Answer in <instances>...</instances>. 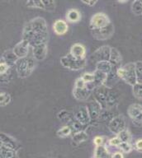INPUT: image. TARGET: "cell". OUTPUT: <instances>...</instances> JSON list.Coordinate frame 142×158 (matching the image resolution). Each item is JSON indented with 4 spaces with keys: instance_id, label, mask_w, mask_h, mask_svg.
Here are the masks:
<instances>
[{
    "instance_id": "1",
    "label": "cell",
    "mask_w": 142,
    "mask_h": 158,
    "mask_svg": "<svg viewBox=\"0 0 142 158\" xmlns=\"http://www.w3.org/2000/svg\"><path fill=\"white\" fill-rule=\"evenodd\" d=\"M48 37L47 23L43 17H35L27 22L23 27L22 40L28 42L30 46L47 43Z\"/></svg>"
},
{
    "instance_id": "2",
    "label": "cell",
    "mask_w": 142,
    "mask_h": 158,
    "mask_svg": "<svg viewBox=\"0 0 142 158\" xmlns=\"http://www.w3.org/2000/svg\"><path fill=\"white\" fill-rule=\"evenodd\" d=\"M36 66L37 60L33 57H26L18 59L16 64V72L20 78H26L32 73Z\"/></svg>"
},
{
    "instance_id": "3",
    "label": "cell",
    "mask_w": 142,
    "mask_h": 158,
    "mask_svg": "<svg viewBox=\"0 0 142 158\" xmlns=\"http://www.w3.org/2000/svg\"><path fill=\"white\" fill-rule=\"evenodd\" d=\"M117 74L118 77L122 79L125 82L131 86L136 84V64L130 62L123 66H120L117 69Z\"/></svg>"
},
{
    "instance_id": "4",
    "label": "cell",
    "mask_w": 142,
    "mask_h": 158,
    "mask_svg": "<svg viewBox=\"0 0 142 158\" xmlns=\"http://www.w3.org/2000/svg\"><path fill=\"white\" fill-rule=\"evenodd\" d=\"M86 63H87L86 59H78L72 56L70 53L60 58L61 65L65 69L73 70V71H79L84 69L86 65Z\"/></svg>"
},
{
    "instance_id": "5",
    "label": "cell",
    "mask_w": 142,
    "mask_h": 158,
    "mask_svg": "<svg viewBox=\"0 0 142 158\" xmlns=\"http://www.w3.org/2000/svg\"><path fill=\"white\" fill-rule=\"evenodd\" d=\"M111 22H111L109 17L105 12H96L90 18L89 29L90 31L101 29L102 27L108 26Z\"/></svg>"
},
{
    "instance_id": "6",
    "label": "cell",
    "mask_w": 142,
    "mask_h": 158,
    "mask_svg": "<svg viewBox=\"0 0 142 158\" xmlns=\"http://www.w3.org/2000/svg\"><path fill=\"white\" fill-rule=\"evenodd\" d=\"M108 130L115 135H118L122 131L127 128V121L124 115L118 114L114 116L107 124Z\"/></svg>"
},
{
    "instance_id": "7",
    "label": "cell",
    "mask_w": 142,
    "mask_h": 158,
    "mask_svg": "<svg viewBox=\"0 0 142 158\" xmlns=\"http://www.w3.org/2000/svg\"><path fill=\"white\" fill-rule=\"evenodd\" d=\"M127 114L136 127H142V105L134 103L127 108Z\"/></svg>"
},
{
    "instance_id": "8",
    "label": "cell",
    "mask_w": 142,
    "mask_h": 158,
    "mask_svg": "<svg viewBox=\"0 0 142 158\" xmlns=\"http://www.w3.org/2000/svg\"><path fill=\"white\" fill-rule=\"evenodd\" d=\"M115 27L112 22L108 26L101 29L91 30V34L97 40H105L112 36L114 33Z\"/></svg>"
},
{
    "instance_id": "9",
    "label": "cell",
    "mask_w": 142,
    "mask_h": 158,
    "mask_svg": "<svg viewBox=\"0 0 142 158\" xmlns=\"http://www.w3.org/2000/svg\"><path fill=\"white\" fill-rule=\"evenodd\" d=\"M111 49L112 47L109 45H102L97 49H96L90 56V59L93 61L97 62L104 61V60H109L110 54H111Z\"/></svg>"
},
{
    "instance_id": "10",
    "label": "cell",
    "mask_w": 142,
    "mask_h": 158,
    "mask_svg": "<svg viewBox=\"0 0 142 158\" xmlns=\"http://www.w3.org/2000/svg\"><path fill=\"white\" fill-rule=\"evenodd\" d=\"M75 118L84 126H87L91 121L89 111L87 106H81L75 113Z\"/></svg>"
},
{
    "instance_id": "11",
    "label": "cell",
    "mask_w": 142,
    "mask_h": 158,
    "mask_svg": "<svg viewBox=\"0 0 142 158\" xmlns=\"http://www.w3.org/2000/svg\"><path fill=\"white\" fill-rule=\"evenodd\" d=\"M28 7H37L41 9L45 10L48 12H53L55 9V1H28L26 2Z\"/></svg>"
},
{
    "instance_id": "12",
    "label": "cell",
    "mask_w": 142,
    "mask_h": 158,
    "mask_svg": "<svg viewBox=\"0 0 142 158\" xmlns=\"http://www.w3.org/2000/svg\"><path fill=\"white\" fill-rule=\"evenodd\" d=\"M32 48V54L33 58L37 61H43L46 58L48 53L47 43H42V44H37Z\"/></svg>"
},
{
    "instance_id": "13",
    "label": "cell",
    "mask_w": 142,
    "mask_h": 158,
    "mask_svg": "<svg viewBox=\"0 0 142 158\" xmlns=\"http://www.w3.org/2000/svg\"><path fill=\"white\" fill-rule=\"evenodd\" d=\"M29 48H30V44L25 40H22L18 44H15V46L13 48V51L18 59H23L28 57Z\"/></svg>"
},
{
    "instance_id": "14",
    "label": "cell",
    "mask_w": 142,
    "mask_h": 158,
    "mask_svg": "<svg viewBox=\"0 0 142 158\" xmlns=\"http://www.w3.org/2000/svg\"><path fill=\"white\" fill-rule=\"evenodd\" d=\"M93 91L90 90L88 86L85 87H76L74 86L73 89V95L75 96V98L78 101H85L87 99L89 98L91 94Z\"/></svg>"
},
{
    "instance_id": "15",
    "label": "cell",
    "mask_w": 142,
    "mask_h": 158,
    "mask_svg": "<svg viewBox=\"0 0 142 158\" xmlns=\"http://www.w3.org/2000/svg\"><path fill=\"white\" fill-rule=\"evenodd\" d=\"M70 54L78 59H84L86 55V48L84 44L75 43L70 47Z\"/></svg>"
},
{
    "instance_id": "16",
    "label": "cell",
    "mask_w": 142,
    "mask_h": 158,
    "mask_svg": "<svg viewBox=\"0 0 142 158\" xmlns=\"http://www.w3.org/2000/svg\"><path fill=\"white\" fill-rule=\"evenodd\" d=\"M0 143L3 145L9 147V148L15 149L17 151L19 148V145H18V142L15 138L11 137L10 135H8L7 133H2V132L0 133Z\"/></svg>"
},
{
    "instance_id": "17",
    "label": "cell",
    "mask_w": 142,
    "mask_h": 158,
    "mask_svg": "<svg viewBox=\"0 0 142 158\" xmlns=\"http://www.w3.org/2000/svg\"><path fill=\"white\" fill-rule=\"evenodd\" d=\"M88 109L89 111L90 117H91V120L92 119H97L101 114V111H102V106L96 100L90 101L89 104L88 105Z\"/></svg>"
},
{
    "instance_id": "18",
    "label": "cell",
    "mask_w": 142,
    "mask_h": 158,
    "mask_svg": "<svg viewBox=\"0 0 142 158\" xmlns=\"http://www.w3.org/2000/svg\"><path fill=\"white\" fill-rule=\"evenodd\" d=\"M69 30V25L65 20L58 19L53 23V31L56 35H65Z\"/></svg>"
},
{
    "instance_id": "19",
    "label": "cell",
    "mask_w": 142,
    "mask_h": 158,
    "mask_svg": "<svg viewBox=\"0 0 142 158\" xmlns=\"http://www.w3.org/2000/svg\"><path fill=\"white\" fill-rule=\"evenodd\" d=\"M0 157L1 158H18V151L5 145H0Z\"/></svg>"
},
{
    "instance_id": "20",
    "label": "cell",
    "mask_w": 142,
    "mask_h": 158,
    "mask_svg": "<svg viewBox=\"0 0 142 158\" xmlns=\"http://www.w3.org/2000/svg\"><path fill=\"white\" fill-rule=\"evenodd\" d=\"M122 57L121 55V53L119 52V50L116 49V48L112 47V49H111V54H110L109 61L111 62L112 66L116 68V69L119 68V65L122 63Z\"/></svg>"
},
{
    "instance_id": "21",
    "label": "cell",
    "mask_w": 142,
    "mask_h": 158,
    "mask_svg": "<svg viewBox=\"0 0 142 158\" xmlns=\"http://www.w3.org/2000/svg\"><path fill=\"white\" fill-rule=\"evenodd\" d=\"M1 59L4 60L9 66L12 67L13 65L16 66V64H17V62L18 61L19 59L14 54L13 49H8V50H6L3 53V56L1 57Z\"/></svg>"
},
{
    "instance_id": "22",
    "label": "cell",
    "mask_w": 142,
    "mask_h": 158,
    "mask_svg": "<svg viewBox=\"0 0 142 158\" xmlns=\"http://www.w3.org/2000/svg\"><path fill=\"white\" fill-rule=\"evenodd\" d=\"M93 156L96 158H110L109 150L105 145L97 146L95 147L93 152Z\"/></svg>"
},
{
    "instance_id": "23",
    "label": "cell",
    "mask_w": 142,
    "mask_h": 158,
    "mask_svg": "<svg viewBox=\"0 0 142 158\" xmlns=\"http://www.w3.org/2000/svg\"><path fill=\"white\" fill-rule=\"evenodd\" d=\"M65 17L68 22L74 23V22H77L80 21L81 18V13L76 8H70L66 12Z\"/></svg>"
},
{
    "instance_id": "24",
    "label": "cell",
    "mask_w": 142,
    "mask_h": 158,
    "mask_svg": "<svg viewBox=\"0 0 142 158\" xmlns=\"http://www.w3.org/2000/svg\"><path fill=\"white\" fill-rule=\"evenodd\" d=\"M114 67L112 66L111 62L109 60H104V61L97 62L96 64V69L102 71L107 74H109L113 70ZM116 69V68H115Z\"/></svg>"
},
{
    "instance_id": "25",
    "label": "cell",
    "mask_w": 142,
    "mask_h": 158,
    "mask_svg": "<svg viewBox=\"0 0 142 158\" xmlns=\"http://www.w3.org/2000/svg\"><path fill=\"white\" fill-rule=\"evenodd\" d=\"M88 139V133H86L85 130L76 132L72 136V141L76 144L84 143Z\"/></svg>"
},
{
    "instance_id": "26",
    "label": "cell",
    "mask_w": 142,
    "mask_h": 158,
    "mask_svg": "<svg viewBox=\"0 0 142 158\" xmlns=\"http://www.w3.org/2000/svg\"><path fill=\"white\" fill-rule=\"evenodd\" d=\"M57 117L62 122L70 123L75 118V114H73L72 113H70V112L67 110H61L58 113Z\"/></svg>"
},
{
    "instance_id": "27",
    "label": "cell",
    "mask_w": 142,
    "mask_h": 158,
    "mask_svg": "<svg viewBox=\"0 0 142 158\" xmlns=\"http://www.w3.org/2000/svg\"><path fill=\"white\" fill-rule=\"evenodd\" d=\"M73 130L70 125H65L60 128L56 132V135L60 138H65L72 133Z\"/></svg>"
},
{
    "instance_id": "28",
    "label": "cell",
    "mask_w": 142,
    "mask_h": 158,
    "mask_svg": "<svg viewBox=\"0 0 142 158\" xmlns=\"http://www.w3.org/2000/svg\"><path fill=\"white\" fill-rule=\"evenodd\" d=\"M118 78H119V77H118V76H117V70H116L115 72L112 70V71L108 75H107V81H106V82H105L104 86H106L107 87H108V88L112 87V86H113L116 82H117Z\"/></svg>"
},
{
    "instance_id": "29",
    "label": "cell",
    "mask_w": 142,
    "mask_h": 158,
    "mask_svg": "<svg viewBox=\"0 0 142 158\" xmlns=\"http://www.w3.org/2000/svg\"><path fill=\"white\" fill-rule=\"evenodd\" d=\"M11 101H12V96L10 94L5 91H2L0 93V106L2 107L8 106V104H10Z\"/></svg>"
},
{
    "instance_id": "30",
    "label": "cell",
    "mask_w": 142,
    "mask_h": 158,
    "mask_svg": "<svg viewBox=\"0 0 142 158\" xmlns=\"http://www.w3.org/2000/svg\"><path fill=\"white\" fill-rule=\"evenodd\" d=\"M136 64V83L142 84V61L135 62Z\"/></svg>"
},
{
    "instance_id": "31",
    "label": "cell",
    "mask_w": 142,
    "mask_h": 158,
    "mask_svg": "<svg viewBox=\"0 0 142 158\" xmlns=\"http://www.w3.org/2000/svg\"><path fill=\"white\" fill-rule=\"evenodd\" d=\"M119 150L123 153L126 154H129L134 150V145H132L131 143H127V142H122V143L120 144L118 147Z\"/></svg>"
},
{
    "instance_id": "32",
    "label": "cell",
    "mask_w": 142,
    "mask_h": 158,
    "mask_svg": "<svg viewBox=\"0 0 142 158\" xmlns=\"http://www.w3.org/2000/svg\"><path fill=\"white\" fill-rule=\"evenodd\" d=\"M131 12L136 15H142V1L136 0L131 3Z\"/></svg>"
},
{
    "instance_id": "33",
    "label": "cell",
    "mask_w": 142,
    "mask_h": 158,
    "mask_svg": "<svg viewBox=\"0 0 142 158\" xmlns=\"http://www.w3.org/2000/svg\"><path fill=\"white\" fill-rule=\"evenodd\" d=\"M117 136L119 137V138L122 140V142H127V143H131V133L129 129H127V128H126L125 130L122 131V132Z\"/></svg>"
},
{
    "instance_id": "34",
    "label": "cell",
    "mask_w": 142,
    "mask_h": 158,
    "mask_svg": "<svg viewBox=\"0 0 142 158\" xmlns=\"http://www.w3.org/2000/svg\"><path fill=\"white\" fill-rule=\"evenodd\" d=\"M132 92L136 98L142 100V84H135L132 86Z\"/></svg>"
},
{
    "instance_id": "35",
    "label": "cell",
    "mask_w": 142,
    "mask_h": 158,
    "mask_svg": "<svg viewBox=\"0 0 142 158\" xmlns=\"http://www.w3.org/2000/svg\"><path fill=\"white\" fill-rule=\"evenodd\" d=\"M80 77H82L86 84L92 83L93 81H94V73L92 72H85L84 73H83Z\"/></svg>"
},
{
    "instance_id": "36",
    "label": "cell",
    "mask_w": 142,
    "mask_h": 158,
    "mask_svg": "<svg viewBox=\"0 0 142 158\" xmlns=\"http://www.w3.org/2000/svg\"><path fill=\"white\" fill-rule=\"evenodd\" d=\"M121 143H122V140L117 135L115 136V137H112V138H111L108 140V144L111 147H114V148H118Z\"/></svg>"
},
{
    "instance_id": "37",
    "label": "cell",
    "mask_w": 142,
    "mask_h": 158,
    "mask_svg": "<svg viewBox=\"0 0 142 158\" xmlns=\"http://www.w3.org/2000/svg\"><path fill=\"white\" fill-rule=\"evenodd\" d=\"M134 149L138 152L142 153V138L137 139L134 143Z\"/></svg>"
},
{
    "instance_id": "38",
    "label": "cell",
    "mask_w": 142,
    "mask_h": 158,
    "mask_svg": "<svg viewBox=\"0 0 142 158\" xmlns=\"http://www.w3.org/2000/svg\"><path fill=\"white\" fill-rule=\"evenodd\" d=\"M103 140L104 138L102 136H96L94 138H93V143L94 145L97 147V146H101L103 145Z\"/></svg>"
},
{
    "instance_id": "39",
    "label": "cell",
    "mask_w": 142,
    "mask_h": 158,
    "mask_svg": "<svg viewBox=\"0 0 142 158\" xmlns=\"http://www.w3.org/2000/svg\"><path fill=\"white\" fill-rule=\"evenodd\" d=\"M111 158H124V155L121 151H118V152H115L112 153L111 155Z\"/></svg>"
},
{
    "instance_id": "40",
    "label": "cell",
    "mask_w": 142,
    "mask_h": 158,
    "mask_svg": "<svg viewBox=\"0 0 142 158\" xmlns=\"http://www.w3.org/2000/svg\"><path fill=\"white\" fill-rule=\"evenodd\" d=\"M83 3H84V4L88 5V6H90V7H93V6H94L96 3L97 2V0H88V1H85V0H82Z\"/></svg>"
},
{
    "instance_id": "41",
    "label": "cell",
    "mask_w": 142,
    "mask_h": 158,
    "mask_svg": "<svg viewBox=\"0 0 142 158\" xmlns=\"http://www.w3.org/2000/svg\"><path fill=\"white\" fill-rule=\"evenodd\" d=\"M119 2H122V3H123V2H127V1H119Z\"/></svg>"
},
{
    "instance_id": "42",
    "label": "cell",
    "mask_w": 142,
    "mask_h": 158,
    "mask_svg": "<svg viewBox=\"0 0 142 158\" xmlns=\"http://www.w3.org/2000/svg\"><path fill=\"white\" fill-rule=\"evenodd\" d=\"M91 158H96V157H94V156H92V157H91Z\"/></svg>"
},
{
    "instance_id": "43",
    "label": "cell",
    "mask_w": 142,
    "mask_h": 158,
    "mask_svg": "<svg viewBox=\"0 0 142 158\" xmlns=\"http://www.w3.org/2000/svg\"><path fill=\"white\" fill-rule=\"evenodd\" d=\"M50 158H54V157H50Z\"/></svg>"
},
{
    "instance_id": "44",
    "label": "cell",
    "mask_w": 142,
    "mask_h": 158,
    "mask_svg": "<svg viewBox=\"0 0 142 158\" xmlns=\"http://www.w3.org/2000/svg\"><path fill=\"white\" fill-rule=\"evenodd\" d=\"M110 158H111V157H110Z\"/></svg>"
}]
</instances>
